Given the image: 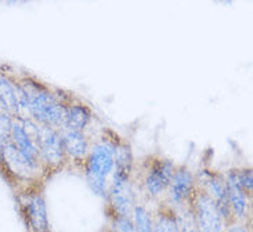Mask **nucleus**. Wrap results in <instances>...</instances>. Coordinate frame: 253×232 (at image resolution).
<instances>
[{
    "label": "nucleus",
    "mask_w": 253,
    "mask_h": 232,
    "mask_svg": "<svg viewBox=\"0 0 253 232\" xmlns=\"http://www.w3.org/2000/svg\"><path fill=\"white\" fill-rule=\"evenodd\" d=\"M119 137L112 131L101 136L90 145V151L83 162L84 177L91 191L107 199L110 191L111 178L115 169V156Z\"/></svg>",
    "instance_id": "nucleus-1"
},
{
    "label": "nucleus",
    "mask_w": 253,
    "mask_h": 232,
    "mask_svg": "<svg viewBox=\"0 0 253 232\" xmlns=\"http://www.w3.org/2000/svg\"><path fill=\"white\" fill-rule=\"evenodd\" d=\"M17 84L27 97L29 117L42 126L60 129L64 120L65 103L68 98L53 93L39 83L24 80Z\"/></svg>",
    "instance_id": "nucleus-2"
},
{
    "label": "nucleus",
    "mask_w": 253,
    "mask_h": 232,
    "mask_svg": "<svg viewBox=\"0 0 253 232\" xmlns=\"http://www.w3.org/2000/svg\"><path fill=\"white\" fill-rule=\"evenodd\" d=\"M176 164L162 156H150L143 164V188L151 199L164 195L170 183Z\"/></svg>",
    "instance_id": "nucleus-3"
},
{
    "label": "nucleus",
    "mask_w": 253,
    "mask_h": 232,
    "mask_svg": "<svg viewBox=\"0 0 253 232\" xmlns=\"http://www.w3.org/2000/svg\"><path fill=\"white\" fill-rule=\"evenodd\" d=\"M195 183H197L198 190L204 191L208 196H211L214 200V203L219 207L221 217L224 220L226 227L234 223L235 220L233 217V213L228 205V198H227L226 177L209 169H201L195 174Z\"/></svg>",
    "instance_id": "nucleus-4"
},
{
    "label": "nucleus",
    "mask_w": 253,
    "mask_h": 232,
    "mask_svg": "<svg viewBox=\"0 0 253 232\" xmlns=\"http://www.w3.org/2000/svg\"><path fill=\"white\" fill-rule=\"evenodd\" d=\"M190 207L199 232H226V224L219 207L205 192L197 188L190 200Z\"/></svg>",
    "instance_id": "nucleus-5"
},
{
    "label": "nucleus",
    "mask_w": 253,
    "mask_h": 232,
    "mask_svg": "<svg viewBox=\"0 0 253 232\" xmlns=\"http://www.w3.org/2000/svg\"><path fill=\"white\" fill-rule=\"evenodd\" d=\"M36 147L41 154L42 163L46 169H58L68 160L62 145L60 130L55 127L41 124V131L36 138Z\"/></svg>",
    "instance_id": "nucleus-6"
},
{
    "label": "nucleus",
    "mask_w": 253,
    "mask_h": 232,
    "mask_svg": "<svg viewBox=\"0 0 253 232\" xmlns=\"http://www.w3.org/2000/svg\"><path fill=\"white\" fill-rule=\"evenodd\" d=\"M195 191V174L187 166H176L169 187L166 190L169 205L174 209L187 205L191 200Z\"/></svg>",
    "instance_id": "nucleus-7"
},
{
    "label": "nucleus",
    "mask_w": 253,
    "mask_h": 232,
    "mask_svg": "<svg viewBox=\"0 0 253 232\" xmlns=\"http://www.w3.org/2000/svg\"><path fill=\"white\" fill-rule=\"evenodd\" d=\"M0 154L1 159L8 167V170L13 173L15 177L21 180H34L39 176V169L35 167L34 164L28 160L27 157L22 155L21 152L13 143L8 140L0 147Z\"/></svg>",
    "instance_id": "nucleus-8"
},
{
    "label": "nucleus",
    "mask_w": 253,
    "mask_h": 232,
    "mask_svg": "<svg viewBox=\"0 0 253 232\" xmlns=\"http://www.w3.org/2000/svg\"><path fill=\"white\" fill-rule=\"evenodd\" d=\"M24 210L28 224L34 232H50L47 217V206L41 191L29 192L24 200Z\"/></svg>",
    "instance_id": "nucleus-9"
},
{
    "label": "nucleus",
    "mask_w": 253,
    "mask_h": 232,
    "mask_svg": "<svg viewBox=\"0 0 253 232\" xmlns=\"http://www.w3.org/2000/svg\"><path fill=\"white\" fill-rule=\"evenodd\" d=\"M226 185H227V198L228 205L233 213V217L235 221H242L247 219L248 210H249V196L244 192L242 187L238 183L237 178V169L227 171Z\"/></svg>",
    "instance_id": "nucleus-10"
},
{
    "label": "nucleus",
    "mask_w": 253,
    "mask_h": 232,
    "mask_svg": "<svg viewBox=\"0 0 253 232\" xmlns=\"http://www.w3.org/2000/svg\"><path fill=\"white\" fill-rule=\"evenodd\" d=\"M10 140L11 143L22 152V155L27 157L35 167H38L39 170H43L44 166L42 163L41 154L34 143V140L29 137L27 130L24 129V124L20 117H14L13 124H11V133H10Z\"/></svg>",
    "instance_id": "nucleus-11"
},
{
    "label": "nucleus",
    "mask_w": 253,
    "mask_h": 232,
    "mask_svg": "<svg viewBox=\"0 0 253 232\" xmlns=\"http://www.w3.org/2000/svg\"><path fill=\"white\" fill-rule=\"evenodd\" d=\"M93 120V112L89 105L81 103L78 100L68 98L65 103L64 110V120H62V129L75 130V131H84L90 126ZM60 127V129H61Z\"/></svg>",
    "instance_id": "nucleus-12"
},
{
    "label": "nucleus",
    "mask_w": 253,
    "mask_h": 232,
    "mask_svg": "<svg viewBox=\"0 0 253 232\" xmlns=\"http://www.w3.org/2000/svg\"><path fill=\"white\" fill-rule=\"evenodd\" d=\"M61 134L62 145L67 154V159L83 163L90 151V140L84 131H75L69 129H58Z\"/></svg>",
    "instance_id": "nucleus-13"
},
{
    "label": "nucleus",
    "mask_w": 253,
    "mask_h": 232,
    "mask_svg": "<svg viewBox=\"0 0 253 232\" xmlns=\"http://www.w3.org/2000/svg\"><path fill=\"white\" fill-rule=\"evenodd\" d=\"M0 110H4L13 117H18V87L6 77H0Z\"/></svg>",
    "instance_id": "nucleus-14"
},
{
    "label": "nucleus",
    "mask_w": 253,
    "mask_h": 232,
    "mask_svg": "<svg viewBox=\"0 0 253 232\" xmlns=\"http://www.w3.org/2000/svg\"><path fill=\"white\" fill-rule=\"evenodd\" d=\"M152 232H180L176 212L169 203L162 207L159 206L158 212L152 217Z\"/></svg>",
    "instance_id": "nucleus-15"
},
{
    "label": "nucleus",
    "mask_w": 253,
    "mask_h": 232,
    "mask_svg": "<svg viewBox=\"0 0 253 232\" xmlns=\"http://www.w3.org/2000/svg\"><path fill=\"white\" fill-rule=\"evenodd\" d=\"M133 221H134L137 232H152V217L150 212L145 209V206L138 205V203L134 206Z\"/></svg>",
    "instance_id": "nucleus-16"
},
{
    "label": "nucleus",
    "mask_w": 253,
    "mask_h": 232,
    "mask_svg": "<svg viewBox=\"0 0 253 232\" xmlns=\"http://www.w3.org/2000/svg\"><path fill=\"white\" fill-rule=\"evenodd\" d=\"M111 231L112 232H137L133 217L112 216L111 219Z\"/></svg>",
    "instance_id": "nucleus-17"
},
{
    "label": "nucleus",
    "mask_w": 253,
    "mask_h": 232,
    "mask_svg": "<svg viewBox=\"0 0 253 232\" xmlns=\"http://www.w3.org/2000/svg\"><path fill=\"white\" fill-rule=\"evenodd\" d=\"M13 116L4 110H0V147L10 140L11 133V124H13Z\"/></svg>",
    "instance_id": "nucleus-18"
},
{
    "label": "nucleus",
    "mask_w": 253,
    "mask_h": 232,
    "mask_svg": "<svg viewBox=\"0 0 253 232\" xmlns=\"http://www.w3.org/2000/svg\"><path fill=\"white\" fill-rule=\"evenodd\" d=\"M237 178L238 183L242 187L244 192L249 198H252L253 191V174L252 169H237Z\"/></svg>",
    "instance_id": "nucleus-19"
},
{
    "label": "nucleus",
    "mask_w": 253,
    "mask_h": 232,
    "mask_svg": "<svg viewBox=\"0 0 253 232\" xmlns=\"http://www.w3.org/2000/svg\"><path fill=\"white\" fill-rule=\"evenodd\" d=\"M226 232H249L247 226H244L241 221H234L230 226L226 227Z\"/></svg>",
    "instance_id": "nucleus-20"
}]
</instances>
